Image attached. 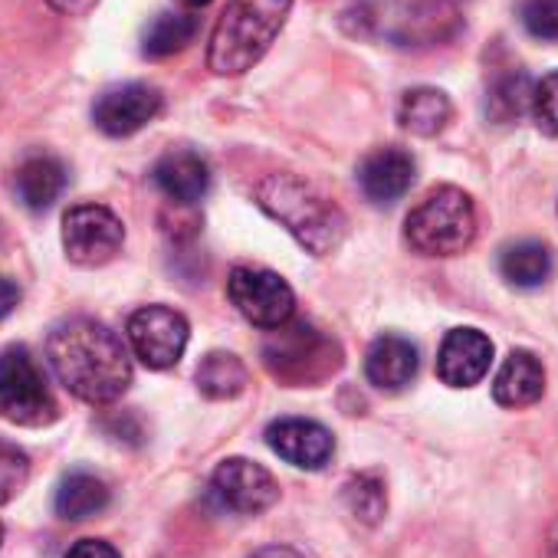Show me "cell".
<instances>
[{"label":"cell","mask_w":558,"mask_h":558,"mask_svg":"<svg viewBox=\"0 0 558 558\" xmlns=\"http://www.w3.org/2000/svg\"><path fill=\"white\" fill-rule=\"evenodd\" d=\"M47 362L57 381L86 404H112L132 385L125 342L96 319H66L47 339Z\"/></svg>","instance_id":"1"},{"label":"cell","mask_w":558,"mask_h":558,"mask_svg":"<svg viewBox=\"0 0 558 558\" xmlns=\"http://www.w3.org/2000/svg\"><path fill=\"white\" fill-rule=\"evenodd\" d=\"M253 197L313 256H329L332 250H339L345 227H349L345 214L326 194H319L310 181H303L296 174H266L256 184Z\"/></svg>","instance_id":"2"},{"label":"cell","mask_w":558,"mask_h":558,"mask_svg":"<svg viewBox=\"0 0 558 558\" xmlns=\"http://www.w3.org/2000/svg\"><path fill=\"white\" fill-rule=\"evenodd\" d=\"M290 11L293 0H227L207 44V66L217 76H243L253 70L287 27Z\"/></svg>","instance_id":"3"},{"label":"cell","mask_w":558,"mask_h":558,"mask_svg":"<svg viewBox=\"0 0 558 558\" xmlns=\"http://www.w3.org/2000/svg\"><path fill=\"white\" fill-rule=\"evenodd\" d=\"M345 17L355 34L395 47L434 44L457 24L450 0H355Z\"/></svg>","instance_id":"4"},{"label":"cell","mask_w":558,"mask_h":558,"mask_svg":"<svg viewBox=\"0 0 558 558\" xmlns=\"http://www.w3.org/2000/svg\"><path fill=\"white\" fill-rule=\"evenodd\" d=\"M266 372L290 388L323 385L342 368V349L332 336L306 319H290L287 326L269 329L263 342Z\"/></svg>","instance_id":"5"},{"label":"cell","mask_w":558,"mask_h":558,"mask_svg":"<svg viewBox=\"0 0 558 558\" xmlns=\"http://www.w3.org/2000/svg\"><path fill=\"white\" fill-rule=\"evenodd\" d=\"M408 243L424 256L463 253L476 236V207L453 184L434 187L404 220Z\"/></svg>","instance_id":"6"},{"label":"cell","mask_w":558,"mask_h":558,"mask_svg":"<svg viewBox=\"0 0 558 558\" xmlns=\"http://www.w3.org/2000/svg\"><path fill=\"white\" fill-rule=\"evenodd\" d=\"M0 417L17 427H44L57 421V401L47 378L24 345L0 352Z\"/></svg>","instance_id":"7"},{"label":"cell","mask_w":558,"mask_h":558,"mask_svg":"<svg viewBox=\"0 0 558 558\" xmlns=\"http://www.w3.org/2000/svg\"><path fill=\"white\" fill-rule=\"evenodd\" d=\"M227 296L250 326L266 332L287 326L296 313V296L287 279L259 266H236L227 279Z\"/></svg>","instance_id":"8"},{"label":"cell","mask_w":558,"mask_h":558,"mask_svg":"<svg viewBox=\"0 0 558 558\" xmlns=\"http://www.w3.org/2000/svg\"><path fill=\"white\" fill-rule=\"evenodd\" d=\"M125 336L142 365L165 372L181 362L191 329H187V319L168 306H142L129 316Z\"/></svg>","instance_id":"9"},{"label":"cell","mask_w":558,"mask_h":558,"mask_svg":"<svg viewBox=\"0 0 558 558\" xmlns=\"http://www.w3.org/2000/svg\"><path fill=\"white\" fill-rule=\"evenodd\" d=\"M125 243L122 220L102 204L70 207L63 217V250L76 266H106Z\"/></svg>","instance_id":"10"},{"label":"cell","mask_w":558,"mask_h":558,"mask_svg":"<svg viewBox=\"0 0 558 558\" xmlns=\"http://www.w3.org/2000/svg\"><path fill=\"white\" fill-rule=\"evenodd\" d=\"M210 496L220 509L236 515H259L279 499V486L272 473L246 457L223 460L210 476Z\"/></svg>","instance_id":"11"},{"label":"cell","mask_w":558,"mask_h":558,"mask_svg":"<svg viewBox=\"0 0 558 558\" xmlns=\"http://www.w3.org/2000/svg\"><path fill=\"white\" fill-rule=\"evenodd\" d=\"M165 99L155 86L148 83H122L106 89L96 106H93V122L99 132L112 135V138H129L135 132H142L148 122L158 119Z\"/></svg>","instance_id":"12"},{"label":"cell","mask_w":558,"mask_h":558,"mask_svg":"<svg viewBox=\"0 0 558 558\" xmlns=\"http://www.w3.org/2000/svg\"><path fill=\"white\" fill-rule=\"evenodd\" d=\"M266 444L279 460H287L300 470H323L336 453V437L323 424L306 417L272 421L266 427Z\"/></svg>","instance_id":"13"},{"label":"cell","mask_w":558,"mask_h":558,"mask_svg":"<svg viewBox=\"0 0 558 558\" xmlns=\"http://www.w3.org/2000/svg\"><path fill=\"white\" fill-rule=\"evenodd\" d=\"M493 365V342L480 329L447 332L437 352V375L450 388H473L486 378Z\"/></svg>","instance_id":"14"},{"label":"cell","mask_w":558,"mask_h":558,"mask_svg":"<svg viewBox=\"0 0 558 558\" xmlns=\"http://www.w3.org/2000/svg\"><path fill=\"white\" fill-rule=\"evenodd\" d=\"M417 165L404 148H378L359 168V184L372 204H395L414 184Z\"/></svg>","instance_id":"15"},{"label":"cell","mask_w":558,"mask_h":558,"mask_svg":"<svg viewBox=\"0 0 558 558\" xmlns=\"http://www.w3.org/2000/svg\"><path fill=\"white\" fill-rule=\"evenodd\" d=\"M417 345L404 336H381L365 355V375L378 391H401L417 375Z\"/></svg>","instance_id":"16"},{"label":"cell","mask_w":558,"mask_h":558,"mask_svg":"<svg viewBox=\"0 0 558 558\" xmlns=\"http://www.w3.org/2000/svg\"><path fill=\"white\" fill-rule=\"evenodd\" d=\"M151 181L174 204H197L210 191V168L197 151H168L158 158Z\"/></svg>","instance_id":"17"},{"label":"cell","mask_w":558,"mask_h":558,"mask_svg":"<svg viewBox=\"0 0 558 558\" xmlns=\"http://www.w3.org/2000/svg\"><path fill=\"white\" fill-rule=\"evenodd\" d=\"M545 395V368L542 362L525 352L515 349L506 355V362L499 365L496 378H493V398L502 408H529Z\"/></svg>","instance_id":"18"},{"label":"cell","mask_w":558,"mask_h":558,"mask_svg":"<svg viewBox=\"0 0 558 558\" xmlns=\"http://www.w3.org/2000/svg\"><path fill=\"white\" fill-rule=\"evenodd\" d=\"M551 266H555L551 250L538 240H519L506 246L499 256V272L515 290H538L542 283H548Z\"/></svg>","instance_id":"19"},{"label":"cell","mask_w":558,"mask_h":558,"mask_svg":"<svg viewBox=\"0 0 558 558\" xmlns=\"http://www.w3.org/2000/svg\"><path fill=\"white\" fill-rule=\"evenodd\" d=\"M66 187V168L53 155H34L21 165L17 171V194L24 207L31 210H47Z\"/></svg>","instance_id":"20"},{"label":"cell","mask_w":558,"mask_h":558,"mask_svg":"<svg viewBox=\"0 0 558 558\" xmlns=\"http://www.w3.org/2000/svg\"><path fill=\"white\" fill-rule=\"evenodd\" d=\"M453 116V106L450 99L440 93V89H430V86H421V89H411L401 96V106H398V122L411 132V135H421V138H430L437 132L447 129Z\"/></svg>","instance_id":"21"},{"label":"cell","mask_w":558,"mask_h":558,"mask_svg":"<svg viewBox=\"0 0 558 558\" xmlns=\"http://www.w3.org/2000/svg\"><path fill=\"white\" fill-rule=\"evenodd\" d=\"M57 515L66 522H86L109 506V486L93 473H70L57 489Z\"/></svg>","instance_id":"22"},{"label":"cell","mask_w":558,"mask_h":558,"mask_svg":"<svg viewBox=\"0 0 558 558\" xmlns=\"http://www.w3.org/2000/svg\"><path fill=\"white\" fill-rule=\"evenodd\" d=\"M197 388L214 401L236 398L246 388V365L233 352H210L197 365Z\"/></svg>","instance_id":"23"},{"label":"cell","mask_w":558,"mask_h":558,"mask_svg":"<svg viewBox=\"0 0 558 558\" xmlns=\"http://www.w3.org/2000/svg\"><path fill=\"white\" fill-rule=\"evenodd\" d=\"M197 34V17L191 14H158L142 31V53L151 60H165L178 50H184Z\"/></svg>","instance_id":"24"},{"label":"cell","mask_w":558,"mask_h":558,"mask_svg":"<svg viewBox=\"0 0 558 558\" xmlns=\"http://www.w3.org/2000/svg\"><path fill=\"white\" fill-rule=\"evenodd\" d=\"M529 102H532V83H529L525 73H512V76L499 80L493 86V93H489V112L499 122L515 119Z\"/></svg>","instance_id":"25"},{"label":"cell","mask_w":558,"mask_h":558,"mask_svg":"<svg viewBox=\"0 0 558 558\" xmlns=\"http://www.w3.org/2000/svg\"><path fill=\"white\" fill-rule=\"evenodd\" d=\"M31 480V460L27 453L11 444V440H0V506L11 502Z\"/></svg>","instance_id":"26"},{"label":"cell","mask_w":558,"mask_h":558,"mask_svg":"<svg viewBox=\"0 0 558 558\" xmlns=\"http://www.w3.org/2000/svg\"><path fill=\"white\" fill-rule=\"evenodd\" d=\"M345 499H349V509L359 515V519H365V522H378L381 515H385V506H388V499H385V486L375 480V476H355L349 486H345Z\"/></svg>","instance_id":"27"},{"label":"cell","mask_w":558,"mask_h":558,"mask_svg":"<svg viewBox=\"0 0 558 558\" xmlns=\"http://www.w3.org/2000/svg\"><path fill=\"white\" fill-rule=\"evenodd\" d=\"M529 109H532V119H535L538 132L558 138V70L548 73L542 83L532 86V102H529Z\"/></svg>","instance_id":"28"},{"label":"cell","mask_w":558,"mask_h":558,"mask_svg":"<svg viewBox=\"0 0 558 558\" xmlns=\"http://www.w3.org/2000/svg\"><path fill=\"white\" fill-rule=\"evenodd\" d=\"M522 24L535 40L558 44V0H525Z\"/></svg>","instance_id":"29"},{"label":"cell","mask_w":558,"mask_h":558,"mask_svg":"<svg viewBox=\"0 0 558 558\" xmlns=\"http://www.w3.org/2000/svg\"><path fill=\"white\" fill-rule=\"evenodd\" d=\"M66 558H122V555L116 551V545H109L102 538H83L66 551Z\"/></svg>","instance_id":"30"},{"label":"cell","mask_w":558,"mask_h":558,"mask_svg":"<svg viewBox=\"0 0 558 558\" xmlns=\"http://www.w3.org/2000/svg\"><path fill=\"white\" fill-rule=\"evenodd\" d=\"M17 306H21V287L14 279L0 276V319H8Z\"/></svg>","instance_id":"31"},{"label":"cell","mask_w":558,"mask_h":558,"mask_svg":"<svg viewBox=\"0 0 558 558\" xmlns=\"http://www.w3.org/2000/svg\"><path fill=\"white\" fill-rule=\"evenodd\" d=\"M47 4L63 17H86L99 0H47Z\"/></svg>","instance_id":"32"},{"label":"cell","mask_w":558,"mask_h":558,"mask_svg":"<svg viewBox=\"0 0 558 558\" xmlns=\"http://www.w3.org/2000/svg\"><path fill=\"white\" fill-rule=\"evenodd\" d=\"M250 558H303V555H300V551H293V548H287V545H269V548L253 551Z\"/></svg>","instance_id":"33"},{"label":"cell","mask_w":558,"mask_h":558,"mask_svg":"<svg viewBox=\"0 0 558 558\" xmlns=\"http://www.w3.org/2000/svg\"><path fill=\"white\" fill-rule=\"evenodd\" d=\"M548 558H558V519H555V525L548 529Z\"/></svg>","instance_id":"34"},{"label":"cell","mask_w":558,"mask_h":558,"mask_svg":"<svg viewBox=\"0 0 558 558\" xmlns=\"http://www.w3.org/2000/svg\"><path fill=\"white\" fill-rule=\"evenodd\" d=\"M184 8H204V4H210V0H181Z\"/></svg>","instance_id":"35"},{"label":"cell","mask_w":558,"mask_h":558,"mask_svg":"<svg viewBox=\"0 0 558 558\" xmlns=\"http://www.w3.org/2000/svg\"><path fill=\"white\" fill-rule=\"evenodd\" d=\"M0 542H4V525H0Z\"/></svg>","instance_id":"36"}]
</instances>
